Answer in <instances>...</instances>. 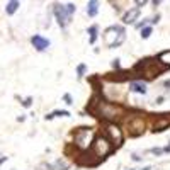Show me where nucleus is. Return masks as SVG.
I'll return each instance as SVG.
<instances>
[{
	"label": "nucleus",
	"mask_w": 170,
	"mask_h": 170,
	"mask_svg": "<svg viewBox=\"0 0 170 170\" xmlns=\"http://www.w3.org/2000/svg\"><path fill=\"white\" fill-rule=\"evenodd\" d=\"M170 151V144H168V146H165V148H163V153H168Z\"/></svg>",
	"instance_id": "obj_24"
},
{
	"label": "nucleus",
	"mask_w": 170,
	"mask_h": 170,
	"mask_svg": "<svg viewBox=\"0 0 170 170\" xmlns=\"http://www.w3.org/2000/svg\"><path fill=\"white\" fill-rule=\"evenodd\" d=\"M4 162H7V157H0V165H2Z\"/></svg>",
	"instance_id": "obj_22"
},
{
	"label": "nucleus",
	"mask_w": 170,
	"mask_h": 170,
	"mask_svg": "<svg viewBox=\"0 0 170 170\" xmlns=\"http://www.w3.org/2000/svg\"><path fill=\"white\" fill-rule=\"evenodd\" d=\"M66 163H63L61 160H58L56 163H41L38 167V170H66Z\"/></svg>",
	"instance_id": "obj_6"
},
{
	"label": "nucleus",
	"mask_w": 170,
	"mask_h": 170,
	"mask_svg": "<svg viewBox=\"0 0 170 170\" xmlns=\"http://www.w3.org/2000/svg\"><path fill=\"white\" fill-rule=\"evenodd\" d=\"M85 72H87V65H85V63H82V65H78V66H76V73H78V78H82V76L85 75Z\"/></svg>",
	"instance_id": "obj_15"
},
{
	"label": "nucleus",
	"mask_w": 170,
	"mask_h": 170,
	"mask_svg": "<svg viewBox=\"0 0 170 170\" xmlns=\"http://www.w3.org/2000/svg\"><path fill=\"white\" fill-rule=\"evenodd\" d=\"M63 102L70 106V104H73V97L70 95V93H63Z\"/></svg>",
	"instance_id": "obj_17"
},
{
	"label": "nucleus",
	"mask_w": 170,
	"mask_h": 170,
	"mask_svg": "<svg viewBox=\"0 0 170 170\" xmlns=\"http://www.w3.org/2000/svg\"><path fill=\"white\" fill-rule=\"evenodd\" d=\"M163 100H165V99H163V97H158V99H157V104H162V102H163Z\"/></svg>",
	"instance_id": "obj_23"
},
{
	"label": "nucleus",
	"mask_w": 170,
	"mask_h": 170,
	"mask_svg": "<svg viewBox=\"0 0 170 170\" xmlns=\"http://www.w3.org/2000/svg\"><path fill=\"white\" fill-rule=\"evenodd\" d=\"M107 133H109V143H114V144L121 143V140H123V131H121L117 126H114V124H109V127H107Z\"/></svg>",
	"instance_id": "obj_5"
},
{
	"label": "nucleus",
	"mask_w": 170,
	"mask_h": 170,
	"mask_svg": "<svg viewBox=\"0 0 170 170\" xmlns=\"http://www.w3.org/2000/svg\"><path fill=\"white\" fill-rule=\"evenodd\" d=\"M31 44H32L38 51H46L48 48H49V39L41 36V34H36V36L31 38Z\"/></svg>",
	"instance_id": "obj_4"
},
{
	"label": "nucleus",
	"mask_w": 170,
	"mask_h": 170,
	"mask_svg": "<svg viewBox=\"0 0 170 170\" xmlns=\"http://www.w3.org/2000/svg\"><path fill=\"white\" fill-rule=\"evenodd\" d=\"M92 144H93V150H95V155H97L99 158H104L107 153L110 151V143H109L107 138L99 136V138L92 140Z\"/></svg>",
	"instance_id": "obj_3"
},
{
	"label": "nucleus",
	"mask_w": 170,
	"mask_h": 170,
	"mask_svg": "<svg viewBox=\"0 0 170 170\" xmlns=\"http://www.w3.org/2000/svg\"><path fill=\"white\" fill-rule=\"evenodd\" d=\"M53 14H55L56 21H58V25L65 29L66 24H70L72 15L75 14V5H73V4H66V5L55 4V5H53Z\"/></svg>",
	"instance_id": "obj_1"
},
{
	"label": "nucleus",
	"mask_w": 170,
	"mask_h": 170,
	"mask_svg": "<svg viewBox=\"0 0 170 170\" xmlns=\"http://www.w3.org/2000/svg\"><path fill=\"white\" fill-rule=\"evenodd\" d=\"M157 59H160L162 65H167V66H170V49H168V51H163V53H160Z\"/></svg>",
	"instance_id": "obj_12"
},
{
	"label": "nucleus",
	"mask_w": 170,
	"mask_h": 170,
	"mask_svg": "<svg viewBox=\"0 0 170 170\" xmlns=\"http://www.w3.org/2000/svg\"><path fill=\"white\" fill-rule=\"evenodd\" d=\"M110 38H116L112 48L121 46V44L124 42V39H126V31H124V27H121V25H110V27H107V31H106V41L109 42Z\"/></svg>",
	"instance_id": "obj_2"
},
{
	"label": "nucleus",
	"mask_w": 170,
	"mask_h": 170,
	"mask_svg": "<svg viewBox=\"0 0 170 170\" xmlns=\"http://www.w3.org/2000/svg\"><path fill=\"white\" fill-rule=\"evenodd\" d=\"M150 151L155 153V155H162V153H163V148H151Z\"/></svg>",
	"instance_id": "obj_20"
},
{
	"label": "nucleus",
	"mask_w": 170,
	"mask_h": 170,
	"mask_svg": "<svg viewBox=\"0 0 170 170\" xmlns=\"http://www.w3.org/2000/svg\"><path fill=\"white\" fill-rule=\"evenodd\" d=\"M89 34H90V39H89V42H90V44H93V42L97 41L99 27H97V25H90V27H89Z\"/></svg>",
	"instance_id": "obj_13"
},
{
	"label": "nucleus",
	"mask_w": 170,
	"mask_h": 170,
	"mask_svg": "<svg viewBox=\"0 0 170 170\" xmlns=\"http://www.w3.org/2000/svg\"><path fill=\"white\" fill-rule=\"evenodd\" d=\"M131 158H133V160H136V162H140V160H141V158L136 155V153H133V157H131Z\"/></svg>",
	"instance_id": "obj_21"
},
{
	"label": "nucleus",
	"mask_w": 170,
	"mask_h": 170,
	"mask_svg": "<svg viewBox=\"0 0 170 170\" xmlns=\"http://www.w3.org/2000/svg\"><path fill=\"white\" fill-rule=\"evenodd\" d=\"M66 116H70V112H68V110H59V109H56V110H53V112H49V114L46 116V119H53V117H66Z\"/></svg>",
	"instance_id": "obj_11"
},
{
	"label": "nucleus",
	"mask_w": 170,
	"mask_h": 170,
	"mask_svg": "<svg viewBox=\"0 0 170 170\" xmlns=\"http://www.w3.org/2000/svg\"><path fill=\"white\" fill-rule=\"evenodd\" d=\"M19 2H17V0H14V2H8L7 4V8H5V12L8 14V15H14V14L17 12V8H19Z\"/></svg>",
	"instance_id": "obj_10"
},
{
	"label": "nucleus",
	"mask_w": 170,
	"mask_h": 170,
	"mask_svg": "<svg viewBox=\"0 0 170 170\" xmlns=\"http://www.w3.org/2000/svg\"><path fill=\"white\" fill-rule=\"evenodd\" d=\"M138 17H140V8H131L123 15V22L124 24H134Z\"/></svg>",
	"instance_id": "obj_7"
},
{
	"label": "nucleus",
	"mask_w": 170,
	"mask_h": 170,
	"mask_svg": "<svg viewBox=\"0 0 170 170\" xmlns=\"http://www.w3.org/2000/svg\"><path fill=\"white\" fill-rule=\"evenodd\" d=\"M146 22H148V19H144V21L138 22V24H136V29H143L144 25H146Z\"/></svg>",
	"instance_id": "obj_19"
},
{
	"label": "nucleus",
	"mask_w": 170,
	"mask_h": 170,
	"mask_svg": "<svg viewBox=\"0 0 170 170\" xmlns=\"http://www.w3.org/2000/svg\"><path fill=\"white\" fill-rule=\"evenodd\" d=\"M104 107H106V110H109L110 104H107V102H106V104H104ZM112 109H114V110H117V107H116V106H112ZM106 116H107V112L104 114V117H106ZM110 117H112V119H116V117H117V114H116V112H110Z\"/></svg>",
	"instance_id": "obj_16"
},
{
	"label": "nucleus",
	"mask_w": 170,
	"mask_h": 170,
	"mask_svg": "<svg viewBox=\"0 0 170 170\" xmlns=\"http://www.w3.org/2000/svg\"><path fill=\"white\" fill-rule=\"evenodd\" d=\"M131 90L136 93H141V95H144L146 93V83L144 82H140V80H134L131 83Z\"/></svg>",
	"instance_id": "obj_8"
},
{
	"label": "nucleus",
	"mask_w": 170,
	"mask_h": 170,
	"mask_svg": "<svg viewBox=\"0 0 170 170\" xmlns=\"http://www.w3.org/2000/svg\"><path fill=\"white\" fill-rule=\"evenodd\" d=\"M151 32H153L151 25H146V27H143V29H141V38H143V39H148L150 36H151Z\"/></svg>",
	"instance_id": "obj_14"
},
{
	"label": "nucleus",
	"mask_w": 170,
	"mask_h": 170,
	"mask_svg": "<svg viewBox=\"0 0 170 170\" xmlns=\"http://www.w3.org/2000/svg\"><path fill=\"white\" fill-rule=\"evenodd\" d=\"M89 17H95L99 14V2H89V8H87Z\"/></svg>",
	"instance_id": "obj_9"
},
{
	"label": "nucleus",
	"mask_w": 170,
	"mask_h": 170,
	"mask_svg": "<svg viewBox=\"0 0 170 170\" xmlns=\"http://www.w3.org/2000/svg\"><path fill=\"white\" fill-rule=\"evenodd\" d=\"M31 104H32V97H25L24 100H22V106L24 107H31Z\"/></svg>",
	"instance_id": "obj_18"
}]
</instances>
